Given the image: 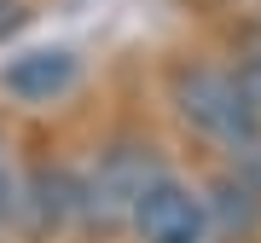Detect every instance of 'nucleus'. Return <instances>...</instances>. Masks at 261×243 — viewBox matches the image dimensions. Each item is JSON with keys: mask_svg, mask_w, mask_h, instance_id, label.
Instances as JSON below:
<instances>
[{"mask_svg": "<svg viewBox=\"0 0 261 243\" xmlns=\"http://www.w3.org/2000/svg\"><path fill=\"white\" fill-rule=\"evenodd\" d=\"M18 162H12V150L6 145H0V226H6V220H18Z\"/></svg>", "mask_w": 261, "mask_h": 243, "instance_id": "obj_7", "label": "nucleus"}, {"mask_svg": "<svg viewBox=\"0 0 261 243\" xmlns=\"http://www.w3.org/2000/svg\"><path fill=\"white\" fill-rule=\"evenodd\" d=\"M23 23H29V6H23V0H0V41L18 35Z\"/></svg>", "mask_w": 261, "mask_h": 243, "instance_id": "obj_8", "label": "nucleus"}, {"mask_svg": "<svg viewBox=\"0 0 261 243\" xmlns=\"http://www.w3.org/2000/svg\"><path fill=\"white\" fill-rule=\"evenodd\" d=\"M163 174L157 150L151 145H111L99 157V168L87 179H75V220H87L93 232H122L134 215V197Z\"/></svg>", "mask_w": 261, "mask_h": 243, "instance_id": "obj_2", "label": "nucleus"}, {"mask_svg": "<svg viewBox=\"0 0 261 243\" xmlns=\"http://www.w3.org/2000/svg\"><path fill=\"white\" fill-rule=\"evenodd\" d=\"M174 110L186 128H197L203 139H215L221 150H244L261 145V104L250 99L238 70H215V64H192L174 75Z\"/></svg>", "mask_w": 261, "mask_h": 243, "instance_id": "obj_1", "label": "nucleus"}, {"mask_svg": "<svg viewBox=\"0 0 261 243\" xmlns=\"http://www.w3.org/2000/svg\"><path fill=\"white\" fill-rule=\"evenodd\" d=\"M238 75H244V87H250V99L261 104V58H255V64H244Z\"/></svg>", "mask_w": 261, "mask_h": 243, "instance_id": "obj_9", "label": "nucleus"}, {"mask_svg": "<svg viewBox=\"0 0 261 243\" xmlns=\"http://www.w3.org/2000/svg\"><path fill=\"white\" fill-rule=\"evenodd\" d=\"M75 81H82V58L70 47H35L0 64V93H12L23 104H47L58 93H70Z\"/></svg>", "mask_w": 261, "mask_h": 243, "instance_id": "obj_4", "label": "nucleus"}, {"mask_svg": "<svg viewBox=\"0 0 261 243\" xmlns=\"http://www.w3.org/2000/svg\"><path fill=\"white\" fill-rule=\"evenodd\" d=\"M128 226H134V237H140V243H215L203 191H192L186 179H174L168 168L151 179L140 197H134Z\"/></svg>", "mask_w": 261, "mask_h": 243, "instance_id": "obj_3", "label": "nucleus"}, {"mask_svg": "<svg viewBox=\"0 0 261 243\" xmlns=\"http://www.w3.org/2000/svg\"><path fill=\"white\" fill-rule=\"evenodd\" d=\"M18 220L29 232H53V226L75 220V179L64 168H35L18 179Z\"/></svg>", "mask_w": 261, "mask_h": 243, "instance_id": "obj_5", "label": "nucleus"}, {"mask_svg": "<svg viewBox=\"0 0 261 243\" xmlns=\"http://www.w3.org/2000/svg\"><path fill=\"white\" fill-rule=\"evenodd\" d=\"M209 208V226L215 232H250V226L261 220V186H250L244 174H221L203 197Z\"/></svg>", "mask_w": 261, "mask_h": 243, "instance_id": "obj_6", "label": "nucleus"}]
</instances>
